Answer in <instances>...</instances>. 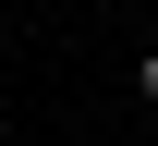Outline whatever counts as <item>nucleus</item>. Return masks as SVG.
Segmentation results:
<instances>
[{
    "label": "nucleus",
    "mask_w": 158,
    "mask_h": 146,
    "mask_svg": "<svg viewBox=\"0 0 158 146\" xmlns=\"http://www.w3.org/2000/svg\"><path fill=\"white\" fill-rule=\"evenodd\" d=\"M134 98H146V110H158V37H146V61H134Z\"/></svg>",
    "instance_id": "nucleus-1"
}]
</instances>
